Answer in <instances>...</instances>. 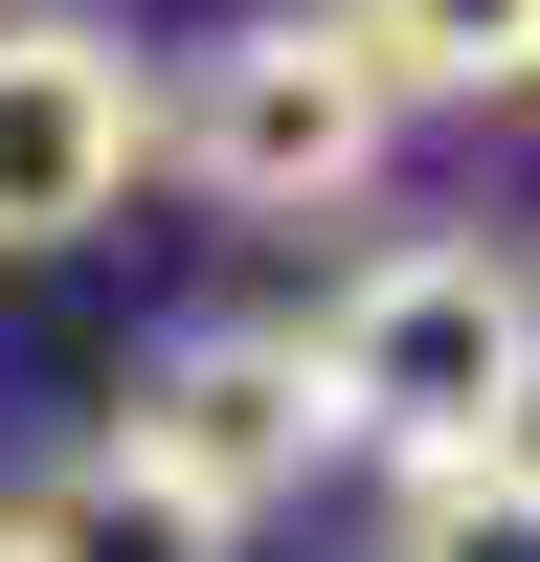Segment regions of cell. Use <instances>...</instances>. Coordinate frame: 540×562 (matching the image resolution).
Masks as SVG:
<instances>
[{
    "mask_svg": "<svg viewBox=\"0 0 540 562\" xmlns=\"http://www.w3.org/2000/svg\"><path fill=\"white\" fill-rule=\"evenodd\" d=\"M383 135H405V90L338 45V0H248L180 68H135V180H180L225 225H338L383 180Z\"/></svg>",
    "mask_w": 540,
    "mask_h": 562,
    "instance_id": "obj_1",
    "label": "cell"
},
{
    "mask_svg": "<svg viewBox=\"0 0 540 562\" xmlns=\"http://www.w3.org/2000/svg\"><path fill=\"white\" fill-rule=\"evenodd\" d=\"M293 338H315L338 450H383V473H473V450H518L540 293H518V248H473V225L360 248V270H338V315H293Z\"/></svg>",
    "mask_w": 540,
    "mask_h": 562,
    "instance_id": "obj_2",
    "label": "cell"
},
{
    "mask_svg": "<svg viewBox=\"0 0 540 562\" xmlns=\"http://www.w3.org/2000/svg\"><path fill=\"white\" fill-rule=\"evenodd\" d=\"M113 450H135V473H180L203 518H293L315 450H338L315 338H293V315H203V338H158V360H135V405H113Z\"/></svg>",
    "mask_w": 540,
    "mask_h": 562,
    "instance_id": "obj_3",
    "label": "cell"
},
{
    "mask_svg": "<svg viewBox=\"0 0 540 562\" xmlns=\"http://www.w3.org/2000/svg\"><path fill=\"white\" fill-rule=\"evenodd\" d=\"M135 203V45L90 0H0V270L90 248Z\"/></svg>",
    "mask_w": 540,
    "mask_h": 562,
    "instance_id": "obj_4",
    "label": "cell"
},
{
    "mask_svg": "<svg viewBox=\"0 0 540 562\" xmlns=\"http://www.w3.org/2000/svg\"><path fill=\"white\" fill-rule=\"evenodd\" d=\"M0 518H23L45 562H248V518H203V495H180V473H135L113 428H90V450H68V473H45V495H0Z\"/></svg>",
    "mask_w": 540,
    "mask_h": 562,
    "instance_id": "obj_5",
    "label": "cell"
},
{
    "mask_svg": "<svg viewBox=\"0 0 540 562\" xmlns=\"http://www.w3.org/2000/svg\"><path fill=\"white\" fill-rule=\"evenodd\" d=\"M338 45L405 90V113H495L540 68V0H338Z\"/></svg>",
    "mask_w": 540,
    "mask_h": 562,
    "instance_id": "obj_6",
    "label": "cell"
},
{
    "mask_svg": "<svg viewBox=\"0 0 540 562\" xmlns=\"http://www.w3.org/2000/svg\"><path fill=\"white\" fill-rule=\"evenodd\" d=\"M383 562H518V450H473V473H405V540Z\"/></svg>",
    "mask_w": 540,
    "mask_h": 562,
    "instance_id": "obj_7",
    "label": "cell"
},
{
    "mask_svg": "<svg viewBox=\"0 0 540 562\" xmlns=\"http://www.w3.org/2000/svg\"><path fill=\"white\" fill-rule=\"evenodd\" d=\"M0 562H45V540H23V518H0Z\"/></svg>",
    "mask_w": 540,
    "mask_h": 562,
    "instance_id": "obj_8",
    "label": "cell"
}]
</instances>
